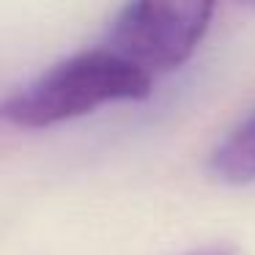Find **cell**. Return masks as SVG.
Here are the masks:
<instances>
[{"mask_svg": "<svg viewBox=\"0 0 255 255\" xmlns=\"http://www.w3.org/2000/svg\"><path fill=\"white\" fill-rule=\"evenodd\" d=\"M151 77L110 47L88 50L55 63L0 102V118L14 127L44 129L72 121L110 102H137L151 94Z\"/></svg>", "mask_w": 255, "mask_h": 255, "instance_id": "cell-1", "label": "cell"}, {"mask_svg": "<svg viewBox=\"0 0 255 255\" xmlns=\"http://www.w3.org/2000/svg\"><path fill=\"white\" fill-rule=\"evenodd\" d=\"M217 0H129L113 22L107 44L148 72H173L192 58L214 17Z\"/></svg>", "mask_w": 255, "mask_h": 255, "instance_id": "cell-2", "label": "cell"}, {"mask_svg": "<svg viewBox=\"0 0 255 255\" xmlns=\"http://www.w3.org/2000/svg\"><path fill=\"white\" fill-rule=\"evenodd\" d=\"M209 167L225 184H255V110L214 148Z\"/></svg>", "mask_w": 255, "mask_h": 255, "instance_id": "cell-3", "label": "cell"}, {"mask_svg": "<svg viewBox=\"0 0 255 255\" xmlns=\"http://www.w3.org/2000/svg\"><path fill=\"white\" fill-rule=\"evenodd\" d=\"M184 255H233V250L228 247H200V250H192V253H184Z\"/></svg>", "mask_w": 255, "mask_h": 255, "instance_id": "cell-4", "label": "cell"}, {"mask_svg": "<svg viewBox=\"0 0 255 255\" xmlns=\"http://www.w3.org/2000/svg\"><path fill=\"white\" fill-rule=\"evenodd\" d=\"M242 6H250V8H255V0H239Z\"/></svg>", "mask_w": 255, "mask_h": 255, "instance_id": "cell-5", "label": "cell"}]
</instances>
